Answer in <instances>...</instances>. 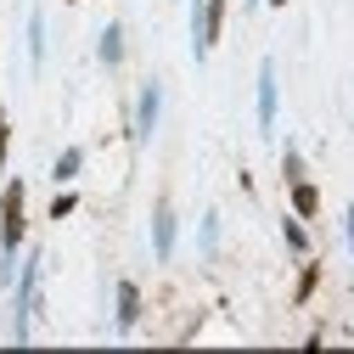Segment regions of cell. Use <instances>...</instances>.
Returning <instances> with one entry per match:
<instances>
[{"label": "cell", "mask_w": 354, "mask_h": 354, "mask_svg": "<svg viewBox=\"0 0 354 354\" xmlns=\"http://www.w3.org/2000/svg\"><path fill=\"white\" fill-rule=\"evenodd\" d=\"M281 174H287V197H292V214L298 219H315V208H321V192L309 186V174H304V158L287 147L281 152Z\"/></svg>", "instance_id": "cell-3"}, {"label": "cell", "mask_w": 354, "mask_h": 354, "mask_svg": "<svg viewBox=\"0 0 354 354\" xmlns=\"http://www.w3.org/2000/svg\"><path fill=\"white\" fill-rule=\"evenodd\" d=\"M23 231H28V219H23V180H6L0 186V281H12V259L23 248Z\"/></svg>", "instance_id": "cell-1"}, {"label": "cell", "mask_w": 354, "mask_h": 354, "mask_svg": "<svg viewBox=\"0 0 354 354\" xmlns=\"http://www.w3.org/2000/svg\"><path fill=\"white\" fill-rule=\"evenodd\" d=\"M158 113H163V84H147V91H141V102H136V141H152Z\"/></svg>", "instance_id": "cell-6"}, {"label": "cell", "mask_w": 354, "mask_h": 354, "mask_svg": "<svg viewBox=\"0 0 354 354\" xmlns=\"http://www.w3.org/2000/svg\"><path fill=\"white\" fill-rule=\"evenodd\" d=\"M68 6H73V0H68Z\"/></svg>", "instance_id": "cell-19"}, {"label": "cell", "mask_w": 354, "mask_h": 354, "mask_svg": "<svg viewBox=\"0 0 354 354\" xmlns=\"http://www.w3.org/2000/svg\"><path fill=\"white\" fill-rule=\"evenodd\" d=\"M315 287H321V264H304V276H298V304L315 292Z\"/></svg>", "instance_id": "cell-14"}, {"label": "cell", "mask_w": 354, "mask_h": 354, "mask_svg": "<svg viewBox=\"0 0 354 354\" xmlns=\"http://www.w3.org/2000/svg\"><path fill=\"white\" fill-rule=\"evenodd\" d=\"M34 315H39V253H28L23 276H17V326H12V343L34 337Z\"/></svg>", "instance_id": "cell-2"}, {"label": "cell", "mask_w": 354, "mask_h": 354, "mask_svg": "<svg viewBox=\"0 0 354 354\" xmlns=\"http://www.w3.org/2000/svg\"><path fill=\"white\" fill-rule=\"evenodd\" d=\"M152 253H158V259L174 253V208H169V203L152 208Z\"/></svg>", "instance_id": "cell-7"}, {"label": "cell", "mask_w": 354, "mask_h": 354, "mask_svg": "<svg viewBox=\"0 0 354 354\" xmlns=\"http://www.w3.org/2000/svg\"><path fill=\"white\" fill-rule=\"evenodd\" d=\"M39 62H46V17L28 12V68H39Z\"/></svg>", "instance_id": "cell-10"}, {"label": "cell", "mask_w": 354, "mask_h": 354, "mask_svg": "<svg viewBox=\"0 0 354 354\" xmlns=\"http://www.w3.org/2000/svg\"><path fill=\"white\" fill-rule=\"evenodd\" d=\"M79 163H84V152H79V147H68V152L51 163V180H57V186H68L73 174H79Z\"/></svg>", "instance_id": "cell-11"}, {"label": "cell", "mask_w": 354, "mask_h": 354, "mask_svg": "<svg viewBox=\"0 0 354 354\" xmlns=\"http://www.w3.org/2000/svg\"><path fill=\"white\" fill-rule=\"evenodd\" d=\"M96 57H102L107 68H118V62H124V23H107V28H102V39H96Z\"/></svg>", "instance_id": "cell-9"}, {"label": "cell", "mask_w": 354, "mask_h": 354, "mask_svg": "<svg viewBox=\"0 0 354 354\" xmlns=\"http://www.w3.org/2000/svg\"><path fill=\"white\" fill-rule=\"evenodd\" d=\"M248 6H253V0H248Z\"/></svg>", "instance_id": "cell-18"}, {"label": "cell", "mask_w": 354, "mask_h": 354, "mask_svg": "<svg viewBox=\"0 0 354 354\" xmlns=\"http://www.w3.org/2000/svg\"><path fill=\"white\" fill-rule=\"evenodd\" d=\"M219 23H225V0H192V57L197 62L214 51Z\"/></svg>", "instance_id": "cell-4"}, {"label": "cell", "mask_w": 354, "mask_h": 354, "mask_svg": "<svg viewBox=\"0 0 354 354\" xmlns=\"http://www.w3.org/2000/svg\"><path fill=\"white\" fill-rule=\"evenodd\" d=\"M343 236H348V253H354V208H343Z\"/></svg>", "instance_id": "cell-17"}, {"label": "cell", "mask_w": 354, "mask_h": 354, "mask_svg": "<svg viewBox=\"0 0 354 354\" xmlns=\"http://www.w3.org/2000/svg\"><path fill=\"white\" fill-rule=\"evenodd\" d=\"M68 214H73V192H57L51 197V219H68Z\"/></svg>", "instance_id": "cell-15"}, {"label": "cell", "mask_w": 354, "mask_h": 354, "mask_svg": "<svg viewBox=\"0 0 354 354\" xmlns=\"http://www.w3.org/2000/svg\"><path fill=\"white\" fill-rule=\"evenodd\" d=\"M276 107H281V91H276V62L259 68V129L270 136L276 129Z\"/></svg>", "instance_id": "cell-5"}, {"label": "cell", "mask_w": 354, "mask_h": 354, "mask_svg": "<svg viewBox=\"0 0 354 354\" xmlns=\"http://www.w3.org/2000/svg\"><path fill=\"white\" fill-rule=\"evenodd\" d=\"M141 321V287L136 281H118V332H129Z\"/></svg>", "instance_id": "cell-8"}, {"label": "cell", "mask_w": 354, "mask_h": 354, "mask_svg": "<svg viewBox=\"0 0 354 354\" xmlns=\"http://www.w3.org/2000/svg\"><path fill=\"white\" fill-rule=\"evenodd\" d=\"M197 242H203V253H214V248H219V214H214V208L203 214V225H197Z\"/></svg>", "instance_id": "cell-13"}, {"label": "cell", "mask_w": 354, "mask_h": 354, "mask_svg": "<svg viewBox=\"0 0 354 354\" xmlns=\"http://www.w3.org/2000/svg\"><path fill=\"white\" fill-rule=\"evenodd\" d=\"M6 152H12V124H6V107H0V169H6Z\"/></svg>", "instance_id": "cell-16"}, {"label": "cell", "mask_w": 354, "mask_h": 354, "mask_svg": "<svg viewBox=\"0 0 354 354\" xmlns=\"http://www.w3.org/2000/svg\"><path fill=\"white\" fill-rule=\"evenodd\" d=\"M281 236H287V248H292V253H309V231H304V219H298V214H287V219H281Z\"/></svg>", "instance_id": "cell-12"}]
</instances>
